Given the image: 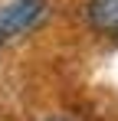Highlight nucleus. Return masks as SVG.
<instances>
[{"label":"nucleus","mask_w":118,"mask_h":121,"mask_svg":"<svg viewBox=\"0 0 118 121\" xmlns=\"http://www.w3.org/2000/svg\"><path fill=\"white\" fill-rule=\"evenodd\" d=\"M46 13V0H13L0 10V39L20 36L26 30H33Z\"/></svg>","instance_id":"obj_1"},{"label":"nucleus","mask_w":118,"mask_h":121,"mask_svg":"<svg viewBox=\"0 0 118 121\" xmlns=\"http://www.w3.org/2000/svg\"><path fill=\"white\" fill-rule=\"evenodd\" d=\"M89 23L105 36H118V0H89Z\"/></svg>","instance_id":"obj_2"},{"label":"nucleus","mask_w":118,"mask_h":121,"mask_svg":"<svg viewBox=\"0 0 118 121\" xmlns=\"http://www.w3.org/2000/svg\"><path fill=\"white\" fill-rule=\"evenodd\" d=\"M46 121H76V118H69V115H53V118H46Z\"/></svg>","instance_id":"obj_3"}]
</instances>
